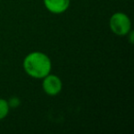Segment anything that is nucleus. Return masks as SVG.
I'll use <instances>...</instances> for the list:
<instances>
[{
  "mask_svg": "<svg viewBox=\"0 0 134 134\" xmlns=\"http://www.w3.org/2000/svg\"><path fill=\"white\" fill-rule=\"evenodd\" d=\"M52 61L46 53L41 52H30L23 60L25 73L34 79H42L52 71Z\"/></svg>",
  "mask_w": 134,
  "mask_h": 134,
  "instance_id": "nucleus-1",
  "label": "nucleus"
},
{
  "mask_svg": "<svg viewBox=\"0 0 134 134\" xmlns=\"http://www.w3.org/2000/svg\"><path fill=\"white\" fill-rule=\"evenodd\" d=\"M109 29L117 36H128L131 31V21L127 14L116 12L109 19Z\"/></svg>",
  "mask_w": 134,
  "mask_h": 134,
  "instance_id": "nucleus-2",
  "label": "nucleus"
},
{
  "mask_svg": "<svg viewBox=\"0 0 134 134\" xmlns=\"http://www.w3.org/2000/svg\"><path fill=\"white\" fill-rule=\"evenodd\" d=\"M63 89V82L58 75L49 74L42 78V90L45 94L51 97L57 96Z\"/></svg>",
  "mask_w": 134,
  "mask_h": 134,
  "instance_id": "nucleus-3",
  "label": "nucleus"
},
{
  "mask_svg": "<svg viewBox=\"0 0 134 134\" xmlns=\"http://www.w3.org/2000/svg\"><path fill=\"white\" fill-rule=\"evenodd\" d=\"M46 9L52 14H63L69 8L71 0H43Z\"/></svg>",
  "mask_w": 134,
  "mask_h": 134,
  "instance_id": "nucleus-4",
  "label": "nucleus"
},
{
  "mask_svg": "<svg viewBox=\"0 0 134 134\" xmlns=\"http://www.w3.org/2000/svg\"><path fill=\"white\" fill-rule=\"evenodd\" d=\"M9 105L7 99L0 98V120L4 119L5 118L8 117L9 113Z\"/></svg>",
  "mask_w": 134,
  "mask_h": 134,
  "instance_id": "nucleus-5",
  "label": "nucleus"
},
{
  "mask_svg": "<svg viewBox=\"0 0 134 134\" xmlns=\"http://www.w3.org/2000/svg\"><path fill=\"white\" fill-rule=\"evenodd\" d=\"M8 105H9V108H18V107L20 105V99L17 97H12L9 98V100H8Z\"/></svg>",
  "mask_w": 134,
  "mask_h": 134,
  "instance_id": "nucleus-6",
  "label": "nucleus"
}]
</instances>
